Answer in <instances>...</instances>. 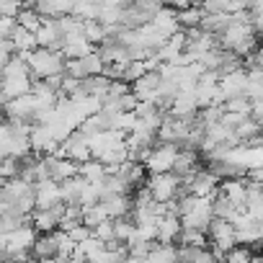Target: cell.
<instances>
[{
	"label": "cell",
	"mask_w": 263,
	"mask_h": 263,
	"mask_svg": "<svg viewBox=\"0 0 263 263\" xmlns=\"http://www.w3.org/2000/svg\"><path fill=\"white\" fill-rule=\"evenodd\" d=\"M101 204L106 206V214L111 219L126 217L132 212V194H108V196H101Z\"/></svg>",
	"instance_id": "obj_11"
},
{
	"label": "cell",
	"mask_w": 263,
	"mask_h": 263,
	"mask_svg": "<svg viewBox=\"0 0 263 263\" xmlns=\"http://www.w3.org/2000/svg\"><path fill=\"white\" fill-rule=\"evenodd\" d=\"M31 83H34V78H31L29 65L21 54H13L3 67H0V96H6L8 101L29 93Z\"/></svg>",
	"instance_id": "obj_1"
},
{
	"label": "cell",
	"mask_w": 263,
	"mask_h": 263,
	"mask_svg": "<svg viewBox=\"0 0 263 263\" xmlns=\"http://www.w3.org/2000/svg\"><path fill=\"white\" fill-rule=\"evenodd\" d=\"M16 24L24 26V29H29V31H36V29L42 26V16H39L34 8H21L18 16H16Z\"/></svg>",
	"instance_id": "obj_20"
},
{
	"label": "cell",
	"mask_w": 263,
	"mask_h": 263,
	"mask_svg": "<svg viewBox=\"0 0 263 263\" xmlns=\"http://www.w3.org/2000/svg\"><path fill=\"white\" fill-rule=\"evenodd\" d=\"M178 235H181V219L178 214H163L158 219V235L155 240L158 242H178Z\"/></svg>",
	"instance_id": "obj_12"
},
{
	"label": "cell",
	"mask_w": 263,
	"mask_h": 263,
	"mask_svg": "<svg viewBox=\"0 0 263 263\" xmlns=\"http://www.w3.org/2000/svg\"><path fill=\"white\" fill-rule=\"evenodd\" d=\"M62 212H65V204L62 201H57L52 206H44V209H36L34 206L31 214H29V224L36 232H52V230H57V224L62 219Z\"/></svg>",
	"instance_id": "obj_6"
},
{
	"label": "cell",
	"mask_w": 263,
	"mask_h": 263,
	"mask_svg": "<svg viewBox=\"0 0 263 263\" xmlns=\"http://www.w3.org/2000/svg\"><path fill=\"white\" fill-rule=\"evenodd\" d=\"M36 230L26 222V224H18L16 230L6 232V253L3 258H13V260H26L31 258V245L36 240Z\"/></svg>",
	"instance_id": "obj_3"
},
{
	"label": "cell",
	"mask_w": 263,
	"mask_h": 263,
	"mask_svg": "<svg viewBox=\"0 0 263 263\" xmlns=\"http://www.w3.org/2000/svg\"><path fill=\"white\" fill-rule=\"evenodd\" d=\"M83 36H85L93 47H98V44L108 36V31H106V26H103L98 18H90V21H83Z\"/></svg>",
	"instance_id": "obj_17"
},
{
	"label": "cell",
	"mask_w": 263,
	"mask_h": 263,
	"mask_svg": "<svg viewBox=\"0 0 263 263\" xmlns=\"http://www.w3.org/2000/svg\"><path fill=\"white\" fill-rule=\"evenodd\" d=\"M103 183V181H101ZM101 183H83V189H80V196H78V204L80 206H90V204H96V201H101Z\"/></svg>",
	"instance_id": "obj_19"
},
{
	"label": "cell",
	"mask_w": 263,
	"mask_h": 263,
	"mask_svg": "<svg viewBox=\"0 0 263 263\" xmlns=\"http://www.w3.org/2000/svg\"><path fill=\"white\" fill-rule=\"evenodd\" d=\"M196 111H199V103H196L194 90H178L168 106V114L173 116H194Z\"/></svg>",
	"instance_id": "obj_10"
},
{
	"label": "cell",
	"mask_w": 263,
	"mask_h": 263,
	"mask_svg": "<svg viewBox=\"0 0 263 263\" xmlns=\"http://www.w3.org/2000/svg\"><path fill=\"white\" fill-rule=\"evenodd\" d=\"M145 186H147V191L153 194L155 201H168V199H173L181 191V176H176L173 171L150 173L147 181H145Z\"/></svg>",
	"instance_id": "obj_4"
},
{
	"label": "cell",
	"mask_w": 263,
	"mask_h": 263,
	"mask_svg": "<svg viewBox=\"0 0 263 263\" xmlns=\"http://www.w3.org/2000/svg\"><path fill=\"white\" fill-rule=\"evenodd\" d=\"M201 16H204V11H201L196 3H189L186 8L176 11V21H178L181 29H194V26H199V24H201Z\"/></svg>",
	"instance_id": "obj_15"
},
{
	"label": "cell",
	"mask_w": 263,
	"mask_h": 263,
	"mask_svg": "<svg viewBox=\"0 0 263 263\" xmlns=\"http://www.w3.org/2000/svg\"><path fill=\"white\" fill-rule=\"evenodd\" d=\"M21 57L26 60L29 72H31L34 80L47 78L52 72H62V65H65L62 52L60 49H47V47H36L31 52H21Z\"/></svg>",
	"instance_id": "obj_2"
},
{
	"label": "cell",
	"mask_w": 263,
	"mask_h": 263,
	"mask_svg": "<svg viewBox=\"0 0 263 263\" xmlns=\"http://www.w3.org/2000/svg\"><path fill=\"white\" fill-rule=\"evenodd\" d=\"M62 201L60 199V181L54 178H42L34 183V206L36 209H44V206H52Z\"/></svg>",
	"instance_id": "obj_8"
},
{
	"label": "cell",
	"mask_w": 263,
	"mask_h": 263,
	"mask_svg": "<svg viewBox=\"0 0 263 263\" xmlns=\"http://www.w3.org/2000/svg\"><path fill=\"white\" fill-rule=\"evenodd\" d=\"M67 235H70V240H72V242H80V240L90 237V227H88V224H83V222H78L75 227H70V230H67Z\"/></svg>",
	"instance_id": "obj_23"
},
{
	"label": "cell",
	"mask_w": 263,
	"mask_h": 263,
	"mask_svg": "<svg viewBox=\"0 0 263 263\" xmlns=\"http://www.w3.org/2000/svg\"><path fill=\"white\" fill-rule=\"evenodd\" d=\"M21 8H24V0H0V16L16 18Z\"/></svg>",
	"instance_id": "obj_22"
},
{
	"label": "cell",
	"mask_w": 263,
	"mask_h": 263,
	"mask_svg": "<svg viewBox=\"0 0 263 263\" xmlns=\"http://www.w3.org/2000/svg\"><path fill=\"white\" fill-rule=\"evenodd\" d=\"M201 168V153L194 147H178V155L173 160V173L176 176H191Z\"/></svg>",
	"instance_id": "obj_9"
},
{
	"label": "cell",
	"mask_w": 263,
	"mask_h": 263,
	"mask_svg": "<svg viewBox=\"0 0 263 263\" xmlns=\"http://www.w3.org/2000/svg\"><path fill=\"white\" fill-rule=\"evenodd\" d=\"M78 176L88 183H101L106 178V165L96 158H88V160H80L78 163Z\"/></svg>",
	"instance_id": "obj_14"
},
{
	"label": "cell",
	"mask_w": 263,
	"mask_h": 263,
	"mask_svg": "<svg viewBox=\"0 0 263 263\" xmlns=\"http://www.w3.org/2000/svg\"><path fill=\"white\" fill-rule=\"evenodd\" d=\"M103 219H108V214H106V206H103L101 201H96V204H90V206H83V217H80L83 224L96 227V224L103 222Z\"/></svg>",
	"instance_id": "obj_18"
},
{
	"label": "cell",
	"mask_w": 263,
	"mask_h": 263,
	"mask_svg": "<svg viewBox=\"0 0 263 263\" xmlns=\"http://www.w3.org/2000/svg\"><path fill=\"white\" fill-rule=\"evenodd\" d=\"M98 8H101L98 0H75L70 16H75L80 21H90V18H98Z\"/></svg>",
	"instance_id": "obj_16"
},
{
	"label": "cell",
	"mask_w": 263,
	"mask_h": 263,
	"mask_svg": "<svg viewBox=\"0 0 263 263\" xmlns=\"http://www.w3.org/2000/svg\"><path fill=\"white\" fill-rule=\"evenodd\" d=\"M8 42L13 47V54H21V52H31L36 49V39H34V31L24 29V26H13V31L8 34Z\"/></svg>",
	"instance_id": "obj_13"
},
{
	"label": "cell",
	"mask_w": 263,
	"mask_h": 263,
	"mask_svg": "<svg viewBox=\"0 0 263 263\" xmlns=\"http://www.w3.org/2000/svg\"><path fill=\"white\" fill-rule=\"evenodd\" d=\"M90 235H93V237H98V240H103V242L114 240V219L108 217V219L98 222L96 227H90Z\"/></svg>",
	"instance_id": "obj_21"
},
{
	"label": "cell",
	"mask_w": 263,
	"mask_h": 263,
	"mask_svg": "<svg viewBox=\"0 0 263 263\" xmlns=\"http://www.w3.org/2000/svg\"><path fill=\"white\" fill-rule=\"evenodd\" d=\"M217 88H219V98L222 101L235 98V96H242V90H245V67L222 72L219 80H217Z\"/></svg>",
	"instance_id": "obj_7"
},
{
	"label": "cell",
	"mask_w": 263,
	"mask_h": 263,
	"mask_svg": "<svg viewBox=\"0 0 263 263\" xmlns=\"http://www.w3.org/2000/svg\"><path fill=\"white\" fill-rule=\"evenodd\" d=\"M178 155V145L176 142H155L147 160H145V168L147 173H165L173 168V160Z\"/></svg>",
	"instance_id": "obj_5"
},
{
	"label": "cell",
	"mask_w": 263,
	"mask_h": 263,
	"mask_svg": "<svg viewBox=\"0 0 263 263\" xmlns=\"http://www.w3.org/2000/svg\"><path fill=\"white\" fill-rule=\"evenodd\" d=\"M6 253V232H0V258Z\"/></svg>",
	"instance_id": "obj_24"
}]
</instances>
